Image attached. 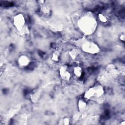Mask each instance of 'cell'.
Returning <instances> with one entry per match:
<instances>
[{
  "mask_svg": "<svg viewBox=\"0 0 125 125\" xmlns=\"http://www.w3.org/2000/svg\"><path fill=\"white\" fill-rule=\"evenodd\" d=\"M103 93L102 87L100 86H96L89 89L85 93V98H92L93 97H98Z\"/></svg>",
  "mask_w": 125,
  "mask_h": 125,
  "instance_id": "obj_1",
  "label": "cell"
},
{
  "mask_svg": "<svg viewBox=\"0 0 125 125\" xmlns=\"http://www.w3.org/2000/svg\"><path fill=\"white\" fill-rule=\"evenodd\" d=\"M82 46L83 50L88 52L95 53L98 50V47L93 42H84Z\"/></svg>",
  "mask_w": 125,
  "mask_h": 125,
  "instance_id": "obj_2",
  "label": "cell"
},
{
  "mask_svg": "<svg viewBox=\"0 0 125 125\" xmlns=\"http://www.w3.org/2000/svg\"><path fill=\"white\" fill-rule=\"evenodd\" d=\"M14 23L15 26L18 29L22 28L25 23V19L24 17L21 14L17 15L14 19Z\"/></svg>",
  "mask_w": 125,
  "mask_h": 125,
  "instance_id": "obj_3",
  "label": "cell"
},
{
  "mask_svg": "<svg viewBox=\"0 0 125 125\" xmlns=\"http://www.w3.org/2000/svg\"><path fill=\"white\" fill-rule=\"evenodd\" d=\"M60 74L62 79L68 80L70 78V73L67 66H62L60 69Z\"/></svg>",
  "mask_w": 125,
  "mask_h": 125,
  "instance_id": "obj_4",
  "label": "cell"
},
{
  "mask_svg": "<svg viewBox=\"0 0 125 125\" xmlns=\"http://www.w3.org/2000/svg\"><path fill=\"white\" fill-rule=\"evenodd\" d=\"M30 61L28 57L25 55L21 56L18 59V63L21 67H26L28 65Z\"/></svg>",
  "mask_w": 125,
  "mask_h": 125,
  "instance_id": "obj_5",
  "label": "cell"
},
{
  "mask_svg": "<svg viewBox=\"0 0 125 125\" xmlns=\"http://www.w3.org/2000/svg\"><path fill=\"white\" fill-rule=\"evenodd\" d=\"M86 101L83 99H81L79 101L78 103V106L80 110L83 111L86 107Z\"/></svg>",
  "mask_w": 125,
  "mask_h": 125,
  "instance_id": "obj_6",
  "label": "cell"
},
{
  "mask_svg": "<svg viewBox=\"0 0 125 125\" xmlns=\"http://www.w3.org/2000/svg\"><path fill=\"white\" fill-rule=\"evenodd\" d=\"M82 68L79 67V66H77V67H75V68L74 69V73L75 74V75L78 77H80L82 75Z\"/></svg>",
  "mask_w": 125,
  "mask_h": 125,
  "instance_id": "obj_7",
  "label": "cell"
},
{
  "mask_svg": "<svg viewBox=\"0 0 125 125\" xmlns=\"http://www.w3.org/2000/svg\"><path fill=\"white\" fill-rule=\"evenodd\" d=\"M99 18L102 22H105L107 21V19L106 17L102 14L99 15Z\"/></svg>",
  "mask_w": 125,
  "mask_h": 125,
  "instance_id": "obj_8",
  "label": "cell"
},
{
  "mask_svg": "<svg viewBox=\"0 0 125 125\" xmlns=\"http://www.w3.org/2000/svg\"><path fill=\"white\" fill-rule=\"evenodd\" d=\"M70 54L72 58H76V57L77 55V52L76 50H72V51L71 52V53H70Z\"/></svg>",
  "mask_w": 125,
  "mask_h": 125,
  "instance_id": "obj_9",
  "label": "cell"
},
{
  "mask_svg": "<svg viewBox=\"0 0 125 125\" xmlns=\"http://www.w3.org/2000/svg\"><path fill=\"white\" fill-rule=\"evenodd\" d=\"M59 54L58 53H54L53 54V59L54 60V61H57L58 60V57H59Z\"/></svg>",
  "mask_w": 125,
  "mask_h": 125,
  "instance_id": "obj_10",
  "label": "cell"
},
{
  "mask_svg": "<svg viewBox=\"0 0 125 125\" xmlns=\"http://www.w3.org/2000/svg\"><path fill=\"white\" fill-rule=\"evenodd\" d=\"M120 39L121 41L124 42L125 41V34H121V35H120Z\"/></svg>",
  "mask_w": 125,
  "mask_h": 125,
  "instance_id": "obj_11",
  "label": "cell"
},
{
  "mask_svg": "<svg viewBox=\"0 0 125 125\" xmlns=\"http://www.w3.org/2000/svg\"><path fill=\"white\" fill-rule=\"evenodd\" d=\"M64 125H68L69 124V119L68 118H65L64 119Z\"/></svg>",
  "mask_w": 125,
  "mask_h": 125,
  "instance_id": "obj_12",
  "label": "cell"
}]
</instances>
